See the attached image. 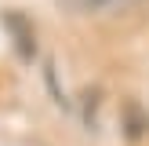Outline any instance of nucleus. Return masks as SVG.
<instances>
[{"label":"nucleus","mask_w":149,"mask_h":146,"mask_svg":"<svg viewBox=\"0 0 149 146\" xmlns=\"http://www.w3.org/2000/svg\"><path fill=\"white\" fill-rule=\"evenodd\" d=\"M4 26L15 33V48H18V55H22V58H33V51H36V44H33V26H29L18 11H7V15H4Z\"/></svg>","instance_id":"nucleus-1"},{"label":"nucleus","mask_w":149,"mask_h":146,"mask_svg":"<svg viewBox=\"0 0 149 146\" xmlns=\"http://www.w3.org/2000/svg\"><path fill=\"white\" fill-rule=\"evenodd\" d=\"M124 113H127V139H142L146 131H149V117L138 113L135 102H127V110H124Z\"/></svg>","instance_id":"nucleus-2"},{"label":"nucleus","mask_w":149,"mask_h":146,"mask_svg":"<svg viewBox=\"0 0 149 146\" xmlns=\"http://www.w3.org/2000/svg\"><path fill=\"white\" fill-rule=\"evenodd\" d=\"M69 4L84 7V11H98V7H135L142 0H69Z\"/></svg>","instance_id":"nucleus-3"}]
</instances>
